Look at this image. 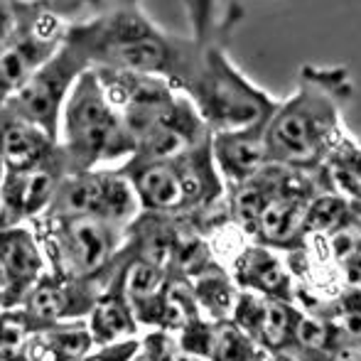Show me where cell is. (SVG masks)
<instances>
[{
    "mask_svg": "<svg viewBox=\"0 0 361 361\" xmlns=\"http://www.w3.org/2000/svg\"><path fill=\"white\" fill-rule=\"evenodd\" d=\"M190 283L192 290H195L200 312H207V317L214 319V322H219V319H231L233 305H236L241 290L236 288L231 276L219 263L207 268L197 278H192Z\"/></svg>",
    "mask_w": 361,
    "mask_h": 361,
    "instance_id": "cell-23",
    "label": "cell"
},
{
    "mask_svg": "<svg viewBox=\"0 0 361 361\" xmlns=\"http://www.w3.org/2000/svg\"><path fill=\"white\" fill-rule=\"evenodd\" d=\"M64 155L69 172H89L99 162L133 155V140L109 104L96 74L84 72L64 106Z\"/></svg>",
    "mask_w": 361,
    "mask_h": 361,
    "instance_id": "cell-4",
    "label": "cell"
},
{
    "mask_svg": "<svg viewBox=\"0 0 361 361\" xmlns=\"http://www.w3.org/2000/svg\"><path fill=\"white\" fill-rule=\"evenodd\" d=\"M187 13L197 52L180 94L190 99L212 135L268 123L278 101L238 72L226 52L228 35L243 15L241 5L190 3Z\"/></svg>",
    "mask_w": 361,
    "mask_h": 361,
    "instance_id": "cell-1",
    "label": "cell"
},
{
    "mask_svg": "<svg viewBox=\"0 0 361 361\" xmlns=\"http://www.w3.org/2000/svg\"><path fill=\"white\" fill-rule=\"evenodd\" d=\"M231 281L243 293L295 302V278L273 248L248 243L231 266ZM298 305V302H295Z\"/></svg>",
    "mask_w": 361,
    "mask_h": 361,
    "instance_id": "cell-15",
    "label": "cell"
},
{
    "mask_svg": "<svg viewBox=\"0 0 361 361\" xmlns=\"http://www.w3.org/2000/svg\"><path fill=\"white\" fill-rule=\"evenodd\" d=\"M319 192L322 187L317 182V172L278 165L273 195L268 197L251 233L253 243L283 253L305 251L310 243L307 209Z\"/></svg>",
    "mask_w": 361,
    "mask_h": 361,
    "instance_id": "cell-6",
    "label": "cell"
},
{
    "mask_svg": "<svg viewBox=\"0 0 361 361\" xmlns=\"http://www.w3.org/2000/svg\"><path fill=\"white\" fill-rule=\"evenodd\" d=\"M138 352H140V342H135V339H123V342L101 347L96 354H86V357L79 361H130Z\"/></svg>",
    "mask_w": 361,
    "mask_h": 361,
    "instance_id": "cell-27",
    "label": "cell"
},
{
    "mask_svg": "<svg viewBox=\"0 0 361 361\" xmlns=\"http://www.w3.org/2000/svg\"><path fill=\"white\" fill-rule=\"evenodd\" d=\"M302 310L295 302L276 298H263L256 293H238V300L233 305L231 319L246 332L256 347L271 354H286L293 342L295 327H298Z\"/></svg>",
    "mask_w": 361,
    "mask_h": 361,
    "instance_id": "cell-12",
    "label": "cell"
},
{
    "mask_svg": "<svg viewBox=\"0 0 361 361\" xmlns=\"http://www.w3.org/2000/svg\"><path fill=\"white\" fill-rule=\"evenodd\" d=\"M89 69L84 54L62 39V47L30 76L27 84L8 101V106L20 118L37 126L52 143H59V109L69 89H74L79 76Z\"/></svg>",
    "mask_w": 361,
    "mask_h": 361,
    "instance_id": "cell-9",
    "label": "cell"
},
{
    "mask_svg": "<svg viewBox=\"0 0 361 361\" xmlns=\"http://www.w3.org/2000/svg\"><path fill=\"white\" fill-rule=\"evenodd\" d=\"M94 347L86 324L57 322L37 329L27 339L20 361H79Z\"/></svg>",
    "mask_w": 361,
    "mask_h": 361,
    "instance_id": "cell-20",
    "label": "cell"
},
{
    "mask_svg": "<svg viewBox=\"0 0 361 361\" xmlns=\"http://www.w3.org/2000/svg\"><path fill=\"white\" fill-rule=\"evenodd\" d=\"M106 286H109L106 278L67 281V278H57L49 273L35 283V288L20 302V307L42 327L67 322V319H79L91 314Z\"/></svg>",
    "mask_w": 361,
    "mask_h": 361,
    "instance_id": "cell-11",
    "label": "cell"
},
{
    "mask_svg": "<svg viewBox=\"0 0 361 361\" xmlns=\"http://www.w3.org/2000/svg\"><path fill=\"white\" fill-rule=\"evenodd\" d=\"M266 361H298V359L290 357V354H271V357H266Z\"/></svg>",
    "mask_w": 361,
    "mask_h": 361,
    "instance_id": "cell-30",
    "label": "cell"
},
{
    "mask_svg": "<svg viewBox=\"0 0 361 361\" xmlns=\"http://www.w3.org/2000/svg\"><path fill=\"white\" fill-rule=\"evenodd\" d=\"M69 162L62 145L27 170L3 172L0 177V228L20 226L25 219L39 216L52 202L57 187L69 177Z\"/></svg>",
    "mask_w": 361,
    "mask_h": 361,
    "instance_id": "cell-10",
    "label": "cell"
},
{
    "mask_svg": "<svg viewBox=\"0 0 361 361\" xmlns=\"http://www.w3.org/2000/svg\"><path fill=\"white\" fill-rule=\"evenodd\" d=\"M177 344L182 352L204 361H266L268 357L233 319H195L177 332Z\"/></svg>",
    "mask_w": 361,
    "mask_h": 361,
    "instance_id": "cell-14",
    "label": "cell"
},
{
    "mask_svg": "<svg viewBox=\"0 0 361 361\" xmlns=\"http://www.w3.org/2000/svg\"><path fill=\"white\" fill-rule=\"evenodd\" d=\"M0 293H3V278H0Z\"/></svg>",
    "mask_w": 361,
    "mask_h": 361,
    "instance_id": "cell-31",
    "label": "cell"
},
{
    "mask_svg": "<svg viewBox=\"0 0 361 361\" xmlns=\"http://www.w3.org/2000/svg\"><path fill=\"white\" fill-rule=\"evenodd\" d=\"M352 209L342 197L332 195V192H319L307 209V233L310 238H322L332 233L339 224L344 221Z\"/></svg>",
    "mask_w": 361,
    "mask_h": 361,
    "instance_id": "cell-25",
    "label": "cell"
},
{
    "mask_svg": "<svg viewBox=\"0 0 361 361\" xmlns=\"http://www.w3.org/2000/svg\"><path fill=\"white\" fill-rule=\"evenodd\" d=\"M354 96L347 67L305 64L298 86L266 123L268 165L317 172L342 140L344 111Z\"/></svg>",
    "mask_w": 361,
    "mask_h": 361,
    "instance_id": "cell-2",
    "label": "cell"
},
{
    "mask_svg": "<svg viewBox=\"0 0 361 361\" xmlns=\"http://www.w3.org/2000/svg\"><path fill=\"white\" fill-rule=\"evenodd\" d=\"M44 276V256L35 231L25 226L0 228V307H20L25 295Z\"/></svg>",
    "mask_w": 361,
    "mask_h": 361,
    "instance_id": "cell-13",
    "label": "cell"
},
{
    "mask_svg": "<svg viewBox=\"0 0 361 361\" xmlns=\"http://www.w3.org/2000/svg\"><path fill=\"white\" fill-rule=\"evenodd\" d=\"M329 361H361V349L349 347V344H342V347H337V352L332 354V359Z\"/></svg>",
    "mask_w": 361,
    "mask_h": 361,
    "instance_id": "cell-29",
    "label": "cell"
},
{
    "mask_svg": "<svg viewBox=\"0 0 361 361\" xmlns=\"http://www.w3.org/2000/svg\"><path fill=\"white\" fill-rule=\"evenodd\" d=\"M64 42L79 49L91 69L160 76L175 91L185 84L197 52L195 37L162 32L138 3H118L89 23L72 25Z\"/></svg>",
    "mask_w": 361,
    "mask_h": 361,
    "instance_id": "cell-3",
    "label": "cell"
},
{
    "mask_svg": "<svg viewBox=\"0 0 361 361\" xmlns=\"http://www.w3.org/2000/svg\"><path fill=\"white\" fill-rule=\"evenodd\" d=\"M64 32L44 3H18V23L0 47V109L62 47Z\"/></svg>",
    "mask_w": 361,
    "mask_h": 361,
    "instance_id": "cell-7",
    "label": "cell"
},
{
    "mask_svg": "<svg viewBox=\"0 0 361 361\" xmlns=\"http://www.w3.org/2000/svg\"><path fill=\"white\" fill-rule=\"evenodd\" d=\"M138 207L133 187L118 170H89L64 177L42 214L86 216L128 226L138 216Z\"/></svg>",
    "mask_w": 361,
    "mask_h": 361,
    "instance_id": "cell-8",
    "label": "cell"
},
{
    "mask_svg": "<svg viewBox=\"0 0 361 361\" xmlns=\"http://www.w3.org/2000/svg\"><path fill=\"white\" fill-rule=\"evenodd\" d=\"M212 155L224 185L236 187L251 180L268 165L266 155V123L246 130L212 135Z\"/></svg>",
    "mask_w": 361,
    "mask_h": 361,
    "instance_id": "cell-16",
    "label": "cell"
},
{
    "mask_svg": "<svg viewBox=\"0 0 361 361\" xmlns=\"http://www.w3.org/2000/svg\"><path fill=\"white\" fill-rule=\"evenodd\" d=\"M140 354L147 361H204L200 357H192V354L182 352L180 344H177V337H172L170 332H157L147 334V337L140 342Z\"/></svg>",
    "mask_w": 361,
    "mask_h": 361,
    "instance_id": "cell-26",
    "label": "cell"
},
{
    "mask_svg": "<svg viewBox=\"0 0 361 361\" xmlns=\"http://www.w3.org/2000/svg\"><path fill=\"white\" fill-rule=\"evenodd\" d=\"M15 23H18V3H0V47L15 30Z\"/></svg>",
    "mask_w": 361,
    "mask_h": 361,
    "instance_id": "cell-28",
    "label": "cell"
},
{
    "mask_svg": "<svg viewBox=\"0 0 361 361\" xmlns=\"http://www.w3.org/2000/svg\"><path fill=\"white\" fill-rule=\"evenodd\" d=\"M324 258L342 276L344 286L361 288V214H349L332 233L319 238Z\"/></svg>",
    "mask_w": 361,
    "mask_h": 361,
    "instance_id": "cell-22",
    "label": "cell"
},
{
    "mask_svg": "<svg viewBox=\"0 0 361 361\" xmlns=\"http://www.w3.org/2000/svg\"><path fill=\"white\" fill-rule=\"evenodd\" d=\"M317 182L322 192L342 197L354 214H361V140L344 133L319 165Z\"/></svg>",
    "mask_w": 361,
    "mask_h": 361,
    "instance_id": "cell-19",
    "label": "cell"
},
{
    "mask_svg": "<svg viewBox=\"0 0 361 361\" xmlns=\"http://www.w3.org/2000/svg\"><path fill=\"white\" fill-rule=\"evenodd\" d=\"M298 307L334 324L342 344L361 349V288L342 286L332 298H298Z\"/></svg>",
    "mask_w": 361,
    "mask_h": 361,
    "instance_id": "cell-21",
    "label": "cell"
},
{
    "mask_svg": "<svg viewBox=\"0 0 361 361\" xmlns=\"http://www.w3.org/2000/svg\"><path fill=\"white\" fill-rule=\"evenodd\" d=\"M126 226L86 216H47L35 221V238L52 263V276L67 281L114 276V256L123 246Z\"/></svg>",
    "mask_w": 361,
    "mask_h": 361,
    "instance_id": "cell-5",
    "label": "cell"
},
{
    "mask_svg": "<svg viewBox=\"0 0 361 361\" xmlns=\"http://www.w3.org/2000/svg\"><path fill=\"white\" fill-rule=\"evenodd\" d=\"M59 143H52L37 126L20 118L8 104L0 109V165L3 172L27 170L47 157Z\"/></svg>",
    "mask_w": 361,
    "mask_h": 361,
    "instance_id": "cell-17",
    "label": "cell"
},
{
    "mask_svg": "<svg viewBox=\"0 0 361 361\" xmlns=\"http://www.w3.org/2000/svg\"><path fill=\"white\" fill-rule=\"evenodd\" d=\"M89 319L91 339L99 347H109V344L123 342V339H133V334L138 332L133 307H130L123 290V278H121V273L116 268L109 286L101 293L99 302L91 310Z\"/></svg>",
    "mask_w": 361,
    "mask_h": 361,
    "instance_id": "cell-18",
    "label": "cell"
},
{
    "mask_svg": "<svg viewBox=\"0 0 361 361\" xmlns=\"http://www.w3.org/2000/svg\"><path fill=\"white\" fill-rule=\"evenodd\" d=\"M42 324L35 322L23 307H10L0 312V361H20L27 339Z\"/></svg>",
    "mask_w": 361,
    "mask_h": 361,
    "instance_id": "cell-24",
    "label": "cell"
}]
</instances>
